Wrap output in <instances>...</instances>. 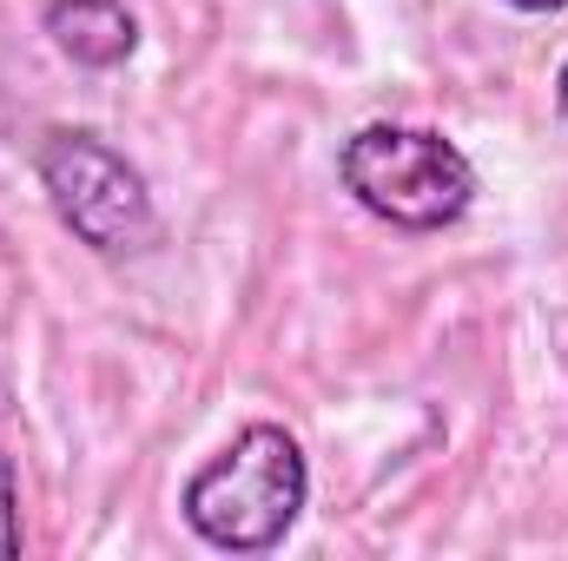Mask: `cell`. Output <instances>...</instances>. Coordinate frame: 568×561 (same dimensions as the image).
Here are the masks:
<instances>
[{"instance_id":"obj_1","label":"cell","mask_w":568,"mask_h":561,"mask_svg":"<svg viewBox=\"0 0 568 561\" xmlns=\"http://www.w3.org/2000/svg\"><path fill=\"white\" fill-rule=\"evenodd\" d=\"M311 469L284 422H245L179 496L185 529L219 555H265L304 516Z\"/></svg>"},{"instance_id":"obj_2","label":"cell","mask_w":568,"mask_h":561,"mask_svg":"<svg viewBox=\"0 0 568 561\" xmlns=\"http://www.w3.org/2000/svg\"><path fill=\"white\" fill-rule=\"evenodd\" d=\"M337 178L371 218L397 232H443L476 205L469 152L429 126H357L337 152Z\"/></svg>"},{"instance_id":"obj_3","label":"cell","mask_w":568,"mask_h":561,"mask_svg":"<svg viewBox=\"0 0 568 561\" xmlns=\"http://www.w3.org/2000/svg\"><path fill=\"white\" fill-rule=\"evenodd\" d=\"M33 172L60 212V225L100 252V258H133L159 245V212H152V192H145V172L106 145L87 126H53L40 152H33Z\"/></svg>"},{"instance_id":"obj_4","label":"cell","mask_w":568,"mask_h":561,"mask_svg":"<svg viewBox=\"0 0 568 561\" xmlns=\"http://www.w3.org/2000/svg\"><path fill=\"white\" fill-rule=\"evenodd\" d=\"M40 27L73 67H93V73H113L140 53V13L126 0H47Z\"/></svg>"},{"instance_id":"obj_5","label":"cell","mask_w":568,"mask_h":561,"mask_svg":"<svg viewBox=\"0 0 568 561\" xmlns=\"http://www.w3.org/2000/svg\"><path fill=\"white\" fill-rule=\"evenodd\" d=\"M27 549V529H20V476H13V456L0 449V561H13Z\"/></svg>"},{"instance_id":"obj_6","label":"cell","mask_w":568,"mask_h":561,"mask_svg":"<svg viewBox=\"0 0 568 561\" xmlns=\"http://www.w3.org/2000/svg\"><path fill=\"white\" fill-rule=\"evenodd\" d=\"M509 7H516V13H562L568 0H509Z\"/></svg>"},{"instance_id":"obj_7","label":"cell","mask_w":568,"mask_h":561,"mask_svg":"<svg viewBox=\"0 0 568 561\" xmlns=\"http://www.w3.org/2000/svg\"><path fill=\"white\" fill-rule=\"evenodd\" d=\"M556 106H562V120H568V60H562V73H556Z\"/></svg>"}]
</instances>
